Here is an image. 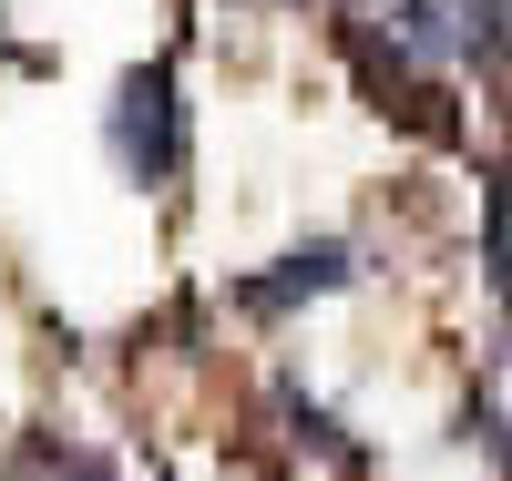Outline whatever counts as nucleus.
Segmentation results:
<instances>
[{"label":"nucleus","mask_w":512,"mask_h":481,"mask_svg":"<svg viewBox=\"0 0 512 481\" xmlns=\"http://www.w3.org/2000/svg\"><path fill=\"white\" fill-rule=\"evenodd\" d=\"M492 267L512 277V205H502V236H492Z\"/></svg>","instance_id":"obj_4"},{"label":"nucleus","mask_w":512,"mask_h":481,"mask_svg":"<svg viewBox=\"0 0 512 481\" xmlns=\"http://www.w3.org/2000/svg\"><path fill=\"white\" fill-rule=\"evenodd\" d=\"M164 154H175V103H164V72H134V82H123V103H113V164L154 185Z\"/></svg>","instance_id":"obj_2"},{"label":"nucleus","mask_w":512,"mask_h":481,"mask_svg":"<svg viewBox=\"0 0 512 481\" xmlns=\"http://www.w3.org/2000/svg\"><path fill=\"white\" fill-rule=\"evenodd\" d=\"M390 41L431 72H492L512 62V0H400Z\"/></svg>","instance_id":"obj_1"},{"label":"nucleus","mask_w":512,"mask_h":481,"mask_svg":"<svg viewBox=\"0 0 512 481\" xmlns=\"http://www.w3.org/2000/svg\"><path fill=\"white\" fill-rule=\"evenodd\" d=\"M338 277H349V246H297L287 277H256L246 297H256V308H287V297H328Z\"/></svg>","instance_id":"obj_3"}]
</instances>
